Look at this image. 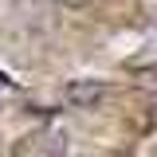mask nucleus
Returning <instances> with one entry per match:
<instances>
[{
	"label": "nucleus",
	"instance_id": "3",
	"mask_svg": "<svg viewBox=\"0 0 157 157\" xmlns=\"http://www.w3.org/2000/svg\"><path fill=\"white\" fill-rule=\"evenodd\" d=\"M137 8H141V16L149 24H157V0H137Z\"/></svg>",
	"mask_w": 157,
	"mask_h": 157
},
{
	"label": "nucleus",
	"instance_id": "1",
	"mask_svg": "<svg viewBox=\"0 0 157 157\" xmlns=\"http://www.w3.org/2000/svg\"><path fill=\"white\" fill-rule=\"evenodd\" d=\"M106 94H110V86H106L102 78H71V82L63 86L67 106H75V110H90V106H98Z\"/></svg>",
	"mask_w": 157,
	"mask_h": 157
},
{
	"label": "nucleus",
	"instance_id": "2",
	"mask_svg": "<svg viewBox=\"0 0 157 157\" xmlns=\"http://www.w3.org/2000/svg\"><path fill=\"white\" fill-rule=\"evenodd\" d=\"M137 82L149 90V94H157V63H149V67H141L137 71Z\"/></svg>",
	"mask_w": 157,
	"mask_h": 157
},
{
	"label": "nucleus",
	"instance_id": "4",
	"mask_svg": "<svg viewBox=\"0 0 157 157\" xmlns=\"http://www.w3.org/2000/svg\"><path fill=\"white\" fill-rule=\"evenodd\" d=\"M55 4H63V8H78V4H90V0H55Z\"/></svg>",
	"mask_w": 157,
	"mask_h": 157
}]
</instances>
